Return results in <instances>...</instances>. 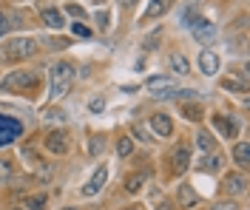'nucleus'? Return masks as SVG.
Returning a JSON list of instances; mask_svg holds the SVG:
<instances>
[{"mask_svg": "<svg viewBox=\"0 0 250 210\" xmlns=\"http://www.w3.org/2000/svg\"><path fill=\"white\" fill-rule=\"evenodd\" d=\"M71 80H74V65L71 63H57L48 74V97L60 99L65 97V91L71 88Z\"/></svg>", "mask_w": 250, "mask_h": 210, "instance_id": "1", "label": "nucleus"}, {"mask_svg": "<svg viewBox=\"0 0 250 210\" xmlns=\"http://www.w3.org/2000/svg\"><path fill=\"white\" fill-rule=\"evenodd\" d=\"M40 80V74L34 68H20V71H12L9 77H3L0 88L3 91H26V88H34Z\"/></svg>", "mask_w": 250, "mask_h": 210, "instance_id": "2", "label": "nucleus"}, {"mask_svg": "<svg viewBox=\"0 0 250 210\" xmlns=\"http://www.w3.org/2000/svg\"><path fill=\"white\" fill-rule=\"evenodd\" d=\"M34 51H37V43L31 37H17V40L3 43V60H26Z\"/></svg>", "mask_w": 250, "mask_h": 210, "instance_id": "3", "label": "nucleus"}, {"mask_svg": "<svg viewBox=\"0 0 250 210\" xmlns=\"http://www.w3.org/2000/svg\"><path fill=\"white\" fill-rule=\"evenodd\" d=\"M20 134H23V125L17 122L15 116H3V114H0V148L12 145Z\"/></svg>", "mask_w": 250, "mask_h": 210, "instance_id": "4", "label": "nucleus"}, {"mask_svg": "<svg viewBox=\"0 0 250 210\" xmlns=\"http://www.w3.org/2000/svg\"><path fill=\"white\" fill-rule=\"evenodd\" d=\"M46 148L51 151V153H65V151H68V134H65L62 128L48 131V136H46Z\"/></svg>", "mask_w": 250, "mask_h": 210, "instance_id": "5", "label": "nucleus"}, {"mask_svg": "<svg viewBox=\"0 0 250 210\" xmlns=\"http://www.w3.org/2000/svg\"><path fill=\"white\" fill-rule=\"evenodd\" d=\"M190 29H193V37H196L199 43H210V40L216 37V26H213L210 20H205V17H199Z\"/></svg>", "mask_w": 250, "mask_h": 210, "instance_id": "6", "label": "nucleus"}, {"mask_svg": "<svg viewBox=\"0 0 250 210\" xmlns=\"http://www.w3.org/2000/svg\"><path fill=\"white\" fill-rule=\"evenodd\" d=\"M145 85H148V91L156 94V97H159V94H173V91H176V82H173L171 77H148Z\"/></svg>", "mask_w": 250, "mask_h": 210, "instance_id": "7", "label": "nucleus"}, {"mask_svg": "<svg viewBox=\"0 0 250 210\" xmlns=\"http://www.w3.org/2000/svg\"><path fill=\"white\" fill-rule=\"evenodd\" d=\"M105 179H108V168L103 165V168H97V173H94V176L83 185V193H85V196L100 193V191H103V185H105Z\"/></svg>", "mask_w": 250, "mask_h": 210, "instance_id": "8", "label": "nucleus"}, {"mask_svg": "<svg viewBox=\"0 0 250 210\" xmlns=\"http://www.w3.org/2000/svg\"><path fill=\"white\" fill-rule=\"evenodd\" d=\"M151 128H154L156 136H171L173 134V122L168 114H154L151 116Z\"/></svg>", "mask_w": 250, "mask_h": 210, "instance_id": "9", "label": "nucleus"}, {"mask_svg": "<svg viewBox=\"0 0 250 210\" xmlns=\"http://www.w3.org/2000/svg\"><path fill=\"white\" fill-rule=\"evenodd\" d=\"M199 68H202L205 77H213V74L219 71V57H216V51H202V54H199Z\"/></svg>", "mask_w": 250, "mask_h": 210, "instance_id": "10", "label": "nucleus"}, {"mask_svg": "<svg viewBox=\"0 0 250 210\" xmlns=\"http://www.w3.org/2000/svg\"><path fill=\"white\" fill-rule=\"evenodd\" d=\"M213 125H216L225 136H236V134H239V122H236V119H230V116H222V114H216V116H213Z\"/></svg>", "mask_w": 250, "mask_h": 210, "instance_id": "11", "label": "nucleus"}, {"mask_svg": "<svg viewBox=\"0 0 250 210\" xmlns=\"http://www.w3.org/2000/svg\"><path fill=\"white\" fill-rule=\"evenodd\" d=\"M188 165H190V151H188V148H176V151H173V171L182 173Z\"/></svg>", "mask_w": 250, "mask_h": 210, "instance_id": "12", "label": "nucleus"}, {"mask_svg": "<svg viewBox=\"0 0 250 210\" xmlns=\"http://www.w3.org/2000/svg\"><path fill=\"white\" fill-rule=\"evenodd\" d=\"M225 191H228L230 196L245 193V191H248V182H245V176H228L225 179Z\"/></svg>", "mask_w": 250, "mask_h": 210, "instance_id": "13", "label": "nucleus"}, {"mask_svg": "<svg viewBox=\"0 0 250 210\" xmlns=\"http://www.w3.org/2000/svg\"><path fill=\"white\" fill-rule=\"evenodd\" d=\"M43 23H46L48 29H62V26H65V23H62V15L57 9H51V6L43 9Z\"/></svg>", "mask_w": 250, "mask_h": 210, "instance_id": "14", "label": "nucleus"}, {"mask_svg": "<svg viewBox=\"0 0 250 210\" xmlns=\"http://www.w3.org/2000/svg\"><path fill=\"white\" fill-rule=\"evenodd\" d=\"M171 68L176 74H188L190 71V63H188V57H182V54H171Z\"/></svg>", "mask_w": 250, "mask_h": 210, "instance_id": "15", "label": "nucleus"}, {"mask_svg": "<svg viewBox=\"0 0 250 210\" xmlns=\"http://www.w3.org/2000/svg\"><path fill=\"white\" fill-rule=\"evenodd\" d=\"M248 156H250V148H248V142H239V145L233 148V159L239 162V165H248Z\"/></svg>", "mask_w": 250, "mask_h": 210, "instance_id": "16", "label": "nucleus"}, {"mask_svg": "<svg viewBox=\"0 0 250 210\" xmlns=\"http://www.w3.org/2000/svg\"><path fill=\"white\" fill-rule=\"evenodd\" d=\"M222 88H228V91H248V85L239 80V77H225L222 80Z\"/></svg>", "mask_w": 250, "mask_h": 210, "instance_id": "17", "label": "nucleus"}, {"mask_svg": "<svg viewBox=\"0 0 250 210\" xmlns=\"http://www.w3.org/2000/svg\"><path fill=\"white\" fill-rule=\"evenodd\" d=\"M196 142H199V148H202V151H213V145H216L213 134H208V131H202V134H196Z\"/></svg>", "mask_w": 250, "mask_h": 210, "instance_id": "18", "label": "nucleus"}, {"mask_svg": "<svg viewBox=\"0 0 250 210\" xmlns=\"http://www.w3.org/2000/svg\"><path fill=\"white\" fill-rule=\"evenodd\" d=\"M165 9H168V3H165V0H151V6H148L145 17H159Z\"/></svg>", "mask_w": 250, "mask_h": 210, "instance_id": "19", "label": "nucleus"}, {"mask_svg": "<svg viewBox=\"0 0 250 210\" xmlns=\"http://www.w3.org/2000/svg\"><path fill=\"white\" fill-rule=\"evenodd\" d=\"M140 188H142V176H140V173L128 176V182H125V191H128V193H137Z\"/></svg>", "mask_w": 250, "mask_h": 210, "instance_id": "20", "label": "nucleus"}, {"mask_svg": "<svg viewBox=\"0 0 250 210\" xmlns=\"http://www.w3.org/2000/svg\"><path fill=\"white\" fill-rule=\"evenodd\" d=\"M199 6H190V9H185V15H182V23H185V26H193V23H196V20H199Z\"/></svg>", "mask_w": 250, "mask_h": 210, "instance_id": "21", "label": "nucleus"}, {"mask_svg": "<svg viewBox=\"0 0 250 210\" xmlns=\"http://www.w3.org/2000/svg\"><path fill=\"white\" fill-rule=\"evenodd\" d=\"M179 199H182V202H188V208H193V205L199 202V199H196V193H193L190 188H179Z\"/></svg>", "mask_w": 250, "mask_h": 210, "instance_id": "22", "label": "nucleus"}, {"mask_svg": "<svg viewBox=\"0 0 250 210\" xmlns=\"http://www.w3.org/2000/svg\"><path fill=\"white\" fill-rule=\"evenodd\" d=\"M131 151H134L131 139H128V136H123V139H120V145H117V153H120V156H131Z\"/></svg>", "mask_w": 250, "mask_h": 210, "instance_id": "23", "label": "nucleus"}, {"mask_svg": "<svg viewBox=\"0 0 250 210\" xmlns=\"http://www.w3.org/2000/svg\"><path fill=\"white\" fill-rule=\"evenodd\" d=\"M26 205H29V210H46V199L43 196H31V199H26Z\"/></svg>", "mask_w": 250, "mask_h": 210, "instance_id": "24", "label": "nucleus"}, {"mask_svg": "<svg viewBox=\"0 0 250 210\" xmlns=\"http://www.w3.org/2000/svg\"><path fill=\"white\" fill-rule=\"evenodd\" d=\"M71 32L80 34V37H88V34H91V29H88V26H83V23H71Z\"/></svg>", "mask_w": 250, "mask_h": 210, "instance_id": "25", "label": "nucleus"}, {"mask_svg": "<svg viewBox=\"0 0 250 210\" xmlns=\"http://www.w3.org/2000/svg\"><path fill=\"white\" fill-rule=\"evenodd\" d=\"M51 119V122H62L65 116H62V111H57V108H51V111H46V122Z\"/></svg>", "mask_w": 250, "mask_h": 210, "instance_id": "26", "label": "nucleus"}, {"mask_svg": "<svg viewBox=\"0 0 250 210\" xmlns=\"http://www.w3.org/2000/svg\"><path fill=\"white\" fill-rule=\"evenodd\" d=\"M9 173H12V165H9L6 159H0V182H3V179H9Z\"/></svg>", "mask_w": 250, "mask_h": 210, "instance_id": "27", "label": "nucleus"}, {"mask_svg": "<svg viewBox=\"0 0 250 210\" xmlns=\"http://www.w3.org/2000/svg\"><path fill=\"white\" fill-rule=\"evenodd\" d=\"M88 108H91V111H103V108H105V99H103V97L91 99V102H88Z\"/></svg>", "mask_w": 250, "mask_h": 210, "instance_id": "28", "label": "nucleus"}, {"mask_svg": "<svg viewBox=\"0 0 250 210\" xmlns=\"http://www.w3.org/2000/svg\"><path fill=\"white\" fill-rule=\"evenodd\" d=\"M210 210H236V205L230 202V199H228V202H216V205H213Z\"/></svg>", "mask_w": 250, "mask_h": 210, "instance_id": "29", "label": "nucleus"}, {"mask_svg": "<svg viewBox=\"0 0 250 210\" xmlns=\"http://www.w3.org/2000/svg\"><path fill=\"white\" fill-rule=\"evenodd\" d=\"M68 15H71V17H85V9H83V6H71V3H68Z\"/></svg>", "mask_w": 250, "mask_h": 210, "instance_id": "30", "label": "nucleus"}, {"mask_svg": "<svg viewBox=\"0 0 250 210\" xmlns=\"http://www.w3.org/2000/svg\"><path fill=\"white\" fill-rule=\"evenodd\" d=\"M219 165H222V159H219V156H213V159H210V162H205L202 168H205V171H216Z\"/></svg>", "mask_w": 250, "mask_h": 210, "instance_id": "31", "label": "nucleus"}, {"mask_svg": "<svg viewBox=\"0 0 250 210\" xmlns=\"http://www.w3.org/2000/svg\"><path fill=\"white\" fill-rule=\"evenodd\" d=\"M6 32H9V17H6L3 12H0V37H3Z\"/></svg>", "mask_w": 250, "mask_h": 210, "instance_id": "32", "label": "nucleus"}, {"mask_svg": "<svg viewBox=\"0 0 250 210\" xmlns=\"http://www.w3.org/2000/svg\"><path fill=\"white\" fill-rule=\"evenodd\" d=\"M97 23H100V29H105V26H108V15L100 12V15H97Z\"/></svg>", "mask_w": 250, "mask_h": 210, "instance_id": "33", "label": "nucleus"}, {"mask_svg": "<svg viewBox=\"0 0 250 210\" xmlns=\"http://www.w3.org/2000/svg\"><path fill=\"white\" fill-rule=\"evenodd\" d=\"M103 145H105L103 139H94V142H91V153H100V151H103Z\"/></svg>", "mask_w": 250, "mask_h": 210, "instance_id": "34", "label": "nucleus"}, {"mask_svg": "<svg viewBox=\"0 0 250 210\" xmlns=\"http://www.w3.org/2000/svg\"><path fill=\"white\" fill-rule=\"evenodd\" d=\"M120 3H125V6H128V3H131V0H120Z\"/></svg>", "mask_w": 250, "mask_h": 210, "instance_id": "35", "label": "nucleus"}, {"mask_svg": "<svg viewBox=\"0 0 250 210\" xmlns=\"http://www.w3.org/2000/svg\"><path fill=\"white\" fill-rule=\"evenodd\" d=\"M62 210H77V208H62Z\"/></svg>", "mask_w": 250, "mask_h": 210, "instance_id": "36", "label": "nucleus"}, {"mask_svg": "<svg viewBox=\"0 0 250 210\" xmlns=\"http://www.w3.org/2000/svg\"><path fill=\"white\" fill-rule=\"evenodd\" d=\"M128 210H140V208H128Z\"/></svg>", "mask_w": 250, "mask_h": 210, "instance_id": "37", "label": "nucleus"}]
</instances>
